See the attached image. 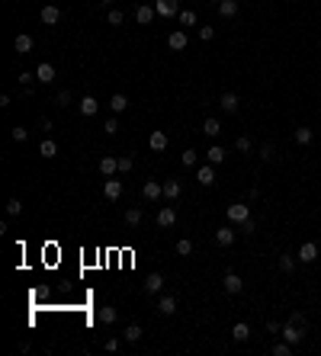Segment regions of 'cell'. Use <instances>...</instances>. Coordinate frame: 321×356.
Wrapping results in <instances>:
<instances>
[{"mask_svg": "<svg viewBox=\"0 0 321 356\" xmlns=\"http://www.w3.org/2000/svg\"><path fill=\"white\" fill-rule=\"evenodd\" d=\"M238 231H244V234H254V218H247V221H241V225H238Z\"/></svg>", "mask_w": 321, "mask_h": 356, "instance_id": "bcb514c9", "label": "cell"}, {"mask_svg": "<svg viewBox=\"0 0 321 356\" xmlns=\"http://www.w3.org/2000/svg\"><path fill=\"white\" fill-rule=\"evenodd\" d=\"M116 318H119L116 308H100V321L103 324H116Z\"/></svg>", "mask_w": 321, "mask_h": 356, "instance_id": "d590c367", "label": "cell"}, {"mask_svg": "<svg viewBox=\"0 0 321 356\" xmlns=\"http://www.w3.org/2000/svg\"><path fill=\"white\" fill-rule=\"evenodd\" d=\"M219 106H222V109L225 113H238V106H241V97H238V93H222V100H219Z\"/></svg>", "mask_w": 321, "mask_h": 356, "instance_id": "5bb4252c", "label": "cell"}, {"mask_svg": "<svg viewBox=\"0 0 321 356\" xmlns=\"http://www.w3.org/2000/svg\"><path fill=\"white\" fill-rule=\"evenodd\" d=\"M177 254L189 257V254H193V241H189V237H180V241H177Z\"/></svg>", "mask_w": 321, "mask_h": 356, "instance_id": "e575fe53", "label": "cell"}, {"mask_svg": "<svg viewBox=\"0 0 321 356\" xmlns=\"http://www.w3.org/2000/svg\"><path fill=\"white\" fill-rule=\"evenodd\" d=\"M32 77H35V74H29V71H23V74H19V84H23V87H29V84H32Z\"/></svg>", "mask_w": 321, "mask_h": 356, "instance_id": "7dc6e473", "label": "cell"}, {"mask_svg": "<svg viewBox=\"0 0 321 356\" xmlns=\"http://www.w3.org/2000/svg\"><path fill=\"white\" fill-rule=\"evenodd\" d=\"M100 4H113V0H100Z\"/></svg>", "mask_w": 321, "mask_h": 356, "instance_id": "f5cc1de1", "label": "cell"}, {"mask_svg": "<svg viewBox=\"0 0 321 356\" xmlns=\"http://www.w3.org/2000/svg\"><path fill=\"white\" fill-rule=\"evenodd\" d=\"M10 138H13V141H26V138H29V128H23V125H16V128H13V132H10Z\"/></svg>", "mask_w": 321, "mask_h": 356, "instance_id": "7bdbcfd3", "label": "cell"}, {"mask_svg": "<svg viewBox=\"0 0 321 356\" xmlns=\"http://www.w3.org/2000/svg\"><path fill=\"white\" fill-rule=\"evenodd\" d=\"M203 135L206 138H219L222 135V122H219V119H206V122H203Z\"/></svg>", "mask_w": 321, "mask_h": 356, "instance_id": "603a6c76", "label": "cell"}, {"mask_svg": "<svg viewBox=\"0 0 321 356\" xmlns=\"http://www.w3.org/2000/svg\"><path fill=\"white\" fill-rule=\"evenodd\" d=\"M312 135H315L312 128H305V125H302V128H295V135H292V138H295V145H302V148H305V145H312Z\"/></svg>", "mask_w": 321, "mask_h": 356, "instance_id": "f546056e", "label": "cell"}, {"mask_svg": "<svg viewBox=\"0 0 321 356\" xmlns=\"http://www.w3.org/2000/svg\"><path fill=\"white\" fill-rule=\"evenodd\" d=\"M39 154H42V158H45V161H52V158H55V154H58V145H55V141H52L49 135H45V138H42V145H39Z\"/></svg>", "mask_w": 321, "mask_h": 356, "instance_id": "cb8c5ba5", "label": "cell"}, {"mask_svg": "<svg viewBox=\"0 0 321 356\" xmlns=\"http://www.w3.org/2000/svg\"><path fill=\"white\" fill-rule=\"evenodd\" d=\"M19 212H23V203H19V199L13 196V199H10V203H7V215H10V218H16Z\"/></svg>", "mask_w": 321, "mask_h": 356, "instance_id": "ab89813d", "label": "cell"}, {"mask_svg": "<svg viewBox=\"0 0 321 356\" xmlns=\"http://www.w3.org/2000/svg\"><path fill=\"white\" fill-rule=\"evenodd\" d=\"M225 218H228L231 225H241V221L251 218V206L247 203H231L228 209H225Z\"/></svg>", "mask_w": 321, "mask_h": 356, "instance_id": "6da1fadb", "label": "cell"}, {"mask_svg": "<svg viewBox=\"0 0 321 356\" xmlns=\"http://www.w3.org/2000/svg\"><path fill=\"white\" fill-rule=\"evenodd\" d=\"M280 337L286 340V343H292V347H299V343L305 340V327H302V324L286 321V324H283V330H280Z\"/></svg>", "mask_w": 321, "mask_h": 356, "instance_id": "7a4b0ae2", "label": "cell"}, {"mask_svg": "<svg viewBox=\"0 0 321 356\" xmlns=\"http://www.w3.org/2000/svg\"><path fill=\"white\" fill-rule=\"evenodd\" d=\"M106 19H110V26H122L125 13H122V10H110V16H106Z\"/></svg>", "mask_w": 321, "mask_h": 356, "instance_id": "60d3db41", "label": "cell"}, {"mask_svg": "<svg viewBox=\"0 0 321 356\" xmlns=\"http://www.w3.org/2000/svg\"><path fill=\"white\" fill-rule=\"evenodd\" d=\"M110 109H113V116L125 113V109H129V100L122 97V93H113V97H110Z\"/></svg>", "mask_w": 321, "mask_h": 356, "instance_id": "d4e9b609", "label": "cell"}, {"mask_svg": "<svg viewBox=\"0 0 321 356\" xmlns=\"http://www.w3.org/2000/svg\"><path fill=\"white\" fill-rule=\"evenodd\" d=\"M80 116H97V109H100V103H97V97H80Z\"/></svg>", "mask_w": 321, "mask_h": 356, "instance_id": "ffe728a7", "label": "cell"}, {"mask_svg": "<svg viewBox=\"0 0 321 356\" xmlns=\"http://www.w3.org/2000/svg\"><path fill=\"white\" fill-rule=\"evenodd\" d=\"M292 353V343H286V340H276V343H273V356H289Z\"/></svg>", "mask_w": 321, "mask_h": 356, "instance_id": "d6a6232c", "label": "cell"}, {"mask_svg": "<svg viewBox=\"0 0 321 356\" xmlns=\"http://www.w3.org/2000/svg\"><path fill=\"white\" fill-rule=\"evenodd\" d=\"M177 19H180V26H196V13H193V10H180V16H177Z\"/></svg>", "mask_w": 321, "mask_h": 356, "instance_id": "74e56055", "label": "cell"}, {"mask_svg": "<svg viewBox=\"0 0 321 356\" xmlns=\"http://www.w3.org/2000/svg\"><path fill=\"white\" fill-rule=\"evenodd\" d=\"M154 10H158V16H180V0H154Z\"/></svg>", "mask_w": 321, "mask_h": 356, "instance_id": "3957f363", "label": "cell"}, {"mask_svg": "<svg viewBox=\"0 0 321 356\" xmlns=\"http://www.w3.org/2000/svg\"><path fill=\"white\" fill-rule=\"evenodd\" d=\"M180 161H183V167H196V161H199V154H196L193 148H186V151L180 154Z\"/></svg>", "mask_w": 321, "mask_h": 356, "instance_id": "836d02e7", "label": "cell"}, {"mask_svg": "<svg viewBox=\"0 0 321 356\" xmlns=\"http://www.w3.org/2000/svg\"><path fill=\"white\" fill-rule=\"evenodd\" d=\"M177 225V209L174 206H161L158 212V228H174Z\"/></svg>", "mask_w": 321, "mask_h": 356, "instance_id": "52a82bcc", "label": "cell"}, {"mask_svg": "<svg viewBox=\"0 0 321 356\" xmlns=\"http://www.w3.org/2000/svg\"><path fill=\"white\" fill-rule=\"evenodd\" d=\"M196 183L199 186H212V183H216V164H203L199 173H196Z\"/></svg>", "mask_w": 321, "mask_h": 356, "instance_id": "30bf717a", "label": "cell"}, {"mask_svg": "<svg viewBox=\"0 0 321 356\" xmlns=\"http://www.w3.org/2000/svg\"><path fill=\"white\" fill-rule=\"evenodd\" d=\"M289 321H292V324H302V327H305V318H302V312H292V315H289Z\"/></svg>", "mask_w": 321, "mask_h": 356, "instance_id": "c3c4849f", "label": "cell"}, {"mask_svg": "<svg viewBox=\"0 0 321 356\" xmlns=\"http://www.w3.org/2000/svg\"><path fill=\"white\" fill-rule=\"evenodd\" d=\"M148 148H151V151H164V148H167V132L154 128V132L148 135Z\"/></svg>", "mask_w": 321, "mask_h": 356, "instance_id": "4fadbf2b", "label": "cell"}, {"mask_svg": "<svg viewBox=\"0 0 321 356\" xmlns=\"http://www.w3.org/2000/svg\"><path fill=\"white\" fill-rule=\"evenodd\" d=\"M141 196H145L148 203H158V199H164V183H158V180H148L145 186H141Z\"/></svg>", "mask_w": 321, "mask_h": 356, "instance_id": "277c9868", "label": "cell"}, {"mask_svg": "<svg viewBox=\"0 0 321 356\" xmlns=\"http://www.w3.org/2000/svg\"><path fill=\"white\" fill-rule=\"evenodd\" d=\"M106 350L116 353V350H119V340H116V337H110V340H106Z\"/></svg>", "mask_w": 321, "mask_h": 356, "instance_id": "816d5d0a", "label": "cell"}, {"mask_svg": "<svg viewBox=\"0 0 321 356\" xmlns=\"http://www.w3.org/2000/svg\"><path fill=\"white\" fill-rule=\"evenodd\" d=\"M158 312H161L164 318H170V315H177V299H174V295H164V299L158 302Z\"/></svg>", "mask_w": 321, "mask_h": 356, "instance_id": "7402d4cb", "label": "cell"}, {"mask_svg": "<svg viewBox=\"0 0 321 356\" xmlns=\"http://www.w3.org/2000/svg\"><path fill=\"white\" fill-rule=\"evenodd\" d=\"M164 289V276H161V273H148V279H145V292H161Z\"/></svg>", "mask_w": 321, "mask_h": 356, "instance_id": "44dd1931", "label": "cell"}, {"mask_svg": "<svg viewBox=\"0 0 321 356\" xmlns=\"http://www.w3.org/2000/svg\"><path fill=\"white\" fill-rule=\"evenodd\" d=\"M122 337H125L129 343H138L141 337H145V330H141V324H129V327L122 330Z\"/></svg>", "mask_w": 321, "mask_h": 356, "instance_id": "83f0119b", "label": "cell"}, {"mask_svg": "<svg viewBox=\"0 0 321 356\" xmlns=\"http://www.w3.org/2000/svg\"><path fill=\"white\" fill-rule=\"evenodd\" d=\"M158 16V10H154L151 4H141V7H135V19H138V26H148V23Z\"/></svg>", "mask_w": 321, "mask_h": 356, "instance_id": "7c38bea8", "label": "cell"}, {"mask_svg": "<svg viewBox=\"0 0 321 356\" xmlns=\"http://www.w3.org/2000/svg\"><path fill=\"white\" fill-rule=\"evenodd\" d=\"M167 45H170V52H183L186 45H189V39H186V32L183 29H174L170 35H167Z\"/></svg>", "mask_w": 321, "mask_h": 356, "instance_id": "9c48e42d", "label": "cell"}, {"mask_svg": "<svg viewBox=\"0 0 321 356\" xmlns=\"http://www.w3.org/2000/svg\"><path fill=\"white\" fill-rule=\"evenodd\" d=\"M100 173H103V176L119 173V158H110V154H106V158H100Z\"/></svg>", "mask_w": 321, "mask_h": 356, "instance_id": "ac0fdd59", "label": "cell"}, {"mask_svg": "<svg viewBox=\"0 0 321 356\" xmlns=\"http://www.w3.org/2000/svg\"><path fill=\"white\" fill-rule=\"evenodd\" d=\"M132 167H135V161L129 158V154H122V158H119V173L125 176V173H132Z\"/></svg>", "mask_w": 321, "mask_h": 356, "instance_id": "8d00e7d4", "label": "cell"}, {"mask_svg": "<svg viewBox=\"0 0 321 356\" xmlns=\"http://www.w3.org/2000/svg\"><path fill=\"white\" fill-rule=\"evenodd\" d=\"M13 49L19 52V55H29L32 52V35H26V32H19L16 39H13Z\"/></svg>", "mask_w": 321, "mask_h": 356, "instance_id": "d6986e66", "label": "cell"}, {"mask_svg": "<svg viewBox=\"0 0 321 356\" xmlns=\"http://www.w3.org/2000/svg\"><path fill=\"white\" fill-rule=\"evenodd\" d=\"M216 7H219L222 19H234L238 16V0H222V4H216Z\"/></svg>", "mask_w": 321, "mask_h": 356, "instance_id": "e0dca14e", "label": "cell"}, {"mask_svg": "<svg viewBox=\"0 0 321 356\" xmlns=\"http://www.w3.org/2000/svg\"><path fill=\"white\" fill-rule=\"evenodd\" d=\"M295 257H299V263H315V260H318V244L315 241H305Z\"/></svg>", "mask_w": 321, "mask_h": 356, "instance_id": "8992f818", "label": "cell"}, {"mask_svg": "<svg viewBox=\"0 0 321 356\" xmlns=\"http://www.w3.org/2000/svg\"><path fill=\"white\" fill-rule=\"evenodd\" d=\"M125 225L129 228H138L141 225V209H125Z\"/></svg>", "mask_w": 321, "mask_h": 356, "instance_id": "1f68e13d", "label": "cell"}, {"mask_svg": "<svg viewBox=\"0 0 321 356\" xmlns=\"http://www.w3.org/2000/svg\"><path fill=\"white\" fill-rule=\"evenodd\" d=\"M206 158H209V164H216V167H219V164H225V148L222 145H212L206 151Z\"/></svg>", "mask_w": 321, "mask_h": 356, "instance_id": "f1b7e54d", "label": "cell"}, {"mask_svg": "<svg viewBox=\"0 0 321 356\" xmlns=\"http://www.w3.org/2000/svg\"><path fill=\"white\" fill-rule=\"evenodd\" d=\"M35 80H42V84H52V80H55V64L42 61L39 68H35Z\"/></svg>", "mask_w": 321, "mask_h": 356, "instance_id": "9a60e30c", "label": "cell"}, {"mask_svg": "<svg viewBox=\"0 0 321 356\" xmlns=\"http://www.w3.org/2000/svg\"><path fill=\"white\" fill-rule=\"evenodd\" d=\"M231 337H234L238 343H244V340H251V327H247L244 321H238V324L231 327Z\"/></svg>", "mask_w": 321, "mask_h": 356, "instance_id": "4316f807", "label": "cell"}, {"mask_svg": "<svg viewBox=\"0 0 321 356\" xmlns=\"http://www.w3.org/2000/svg\"><path fill=\"white\" fill-rule=\"evenodd\" d=\"M270 158H273V148L264 145V148H260V161H270Z\"/></svg>", "mask_w": 321, "mask_h": 356, "instance_id": "681fc988", "label": "cell"}, {"mask_svg": "<svg viewBox=\"0 0 321 356\" xmlns=\"http://www.w3.org/2000/svg\"><path fill=\"white\" fill-rule=\"evenodd\" d=\"M222 286H225V292H228V295H238V292H241V289H244V279H241V276H238V273H225V279H222Z\"/></svg>", "mask_w": 321, "mask_h": 356, "instance_id": "ba28073f", "label": "cell"}, {"mask_svg": "<svg viewBox=\"0 0 321 356\" xmlns=\"http://www.w3.org/2000/svg\"><path fill=\"white\" fill-rule=\"evenodd\" d=\"M267 330H270V334H276V337H280V330H283V324H276V321H270V324H267Z\"/></svg>", "mask_w": 321, "mask_h": 356, "instance_id": "f907efd6", "label": "cell"}, {"mask_svg": "<svg viewBox=\"0 0 321 356\" xmlns=\"http://www.w3.org/2000/svg\"><path fill=\"white\" fill-rule=\"evenodd\" d=\"M199 39H203V42H212V39H216V29H212V26H199Z\"/></svg>", "mask_w": 321, "mask_h": 356, "instance_id": "ee69618b", "label": "cell"}, {"mask_svg": "<svg viewBox=\"0 0 321 356\" xmlns=\"http://www.w3.org/2000/svg\"><path fill=\"white\" fill-rule=\"evenodd\" d=\"M216 4H222V0H216Z\"/></svg>", "mask_w": 321, "mask_h": 356, "instance_id": "db71d44e", "label": "cell"}, {"mask_svg": "<svg viewBox=\"0 0 321 356\" xmlns=\"http://www.w3.org/2000/svg\"><path fill=\"white\" fill-rule=\"evenodd\" d=\"M103 132H106V135H116V132H119V116H110V119H106V122H103Z\"/></svg>", "mask_w": 321, "mask_h": 356, "instance_id": "f35d334b", "label": "cell"}, {"mask_svg": "<svg viewBox=\"0 0 321 356\" xmlns=\"http://www.w3.org/2000/svg\"><path fill=\"white\" fill-rule=\"evenodd\" d=\"M295 263H299V257H292V254H280V270L283 273H292Z\"/></svg>", "mask_w": 321, "mask_h": 356, "instance_id": "4dcf8cb0", "label": "cell"}, {"mask_svg": "<svg viewBox=\"0 0 321 356\" xmlns=\"http://www.w3.org/2000/svg\"><path fill=\"white\" fill-rule=\"evenodd\" d=\"M234 237H238V231L225 225V228H219V231H216V244H222V247H231V244H234Z\"/></svg>", "mask_w": 321, "mask_h": 356, "instance_id": "2e32d148", "label": "cell"}, {"mask_svg": "<svg viewBox=\"0 0 321 356\" xmlns=\"http://www.w3.org/2000/svg\"><path fill=\"white\" fill-rule=\"evenodd\" d=\"M55 103H58V106H71V90H58Z\"/></svg>", "mask_w": 321, "mask_h": 356, "instance_id": "f6af8a7d", "label": "cell"}, {"mask_svg": "<svg viewBox=\"0 0 321 356\" xmlns=\"http://www.w3.org/2000/svg\"><path fill=\"white\" fill-rule=\"evenodd\" d=\"M234 148H238V151H244V154H247V151H251L254 145H251V138H247V135H238V138H234Z\"/></svg>", "mask_w": 321, "mask_h": 356, "instance_id": "b9f144b4", "label": "cell"}, {"mask_svg": "<svg viewBox=\"0 0 321 356\" xmlns=\"http://www.w3.org/2000/svg\"><path fill=\"white\" fill-rule=\"evenodd\" d=\"M122 180H113V176H106V183H103V196L106 199H119V196H122Z\"/></svg>", "mask_w": 321, "mask_h": 356, "instance_id": "8fae6325", "label": "cell"}, {"mask_svg": "<svg viewBox=\"0 0 321 356\" xmlns=\"http://www.w3.org/2000/svg\"><path fill=\"white\" fill-rule=\"evenodd\" d=\"M180 193H183L180 180H167V183H164V199H170V203H174V199L180 196Z\"/></svg>", "mask_w": 321, "mask_h": 356, "instance_id": "484cf974", "label": "cell"}, {"mask_svg": "<svg viewBox=\"0 0 321 356\" xmlns=\"http://www.w3.org/2000/svg\"><path fill=\"white\" fill-rule=\"evenodd\" d=\"M39 19L45 23V26H58V23H61V10H58L55 4H45L42 13H39Z\"/></svg>", "mask_w": 321, "mask_h": 356, "instance_id": "5b68a950", "label": "cell"}]
</instances>
